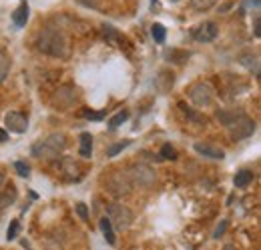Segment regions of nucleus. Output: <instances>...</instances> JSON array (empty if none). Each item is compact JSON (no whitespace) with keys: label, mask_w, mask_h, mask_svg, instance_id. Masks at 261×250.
<instances>
[{"label":"nucleus","mask_w":261,"mask_h":250,"mask_svg":"<svg viewBox=\"0 0 261 250\" xmlns=\"http://www.w3.org/2000/svg\"><path fill=\"white\" fill-rule=\"evenodd\" d=\"M217 120L227 128L229 136L233 140H243L249 138L255 132V120L243 114L241 110H219Z\"/></svg>","instance_id":"1"},{"label":"nucleus","mask_w":261,"mask_h":250,"mask_svg":"<svg viewBox=\"0 0 261 250\" xmlns=\"http://www.w3.org/2000/svg\"><path fill=\"white\" fill-rule=\"evenodd\" d=\"M36 48H38V52H42L50 58H66L68 40H66L65 32L53 28V26H46L36 36Z\"/></svg>","instance_id":"2"},{"label":"nucleus","mask_w":261,"mask_h":250,"mask_svg":"<svg viewBox=\"0 0 261 250\" xmlns=\"http://www.w3.org/2000/svg\"><path fill=\"white\" fill-rule=\"evenodd\" d=\"M66 148L65 134H50L44 140L36 142L33 146V157L42 158V160H53L57 158Z\"/></svg>","instance_id":"3"},{"label":"nucleus","mask_w":261,"mask_h":250,"mask_svg":"<svg viewBox=\"0 0 261 250\" xmlns=\"http://www.w3.org/2000/svg\"><path fill=\"white\" fill-rule=\"evenodd\" d=\"M129 178L133 182V186H141V188H149L157 182V172L149 166V164H143V162H137L129 168Z\"/></svg>","instance_id":"4"},{"label":"nucleus","mask_w":261,"mask_h":250,"mask_svg":"<svg viewBox=\"0 0 261 250\" xmlns=\"http://www.w3.org/2000/svg\"><path fill=\"white\" fill-rule=\"evenodd\" d=\"M107 218L111 220V224H113V228H117V230H127L130 224H133V212H130V208L127 206H123V204H119V202H111V204H107Z\"/></svg>","instance_id":"5"},{"label":"nucleus","mask_w":261,"mask_h":250,"mask_svg":"<svg viewBox=\"0 0 261 250\" xmlns=\"http://www.w3.org/2000/svg\"><path fill=\"white\" fill-rule=\"evenodd\" d=\"M187 96H189V100L195 106H199V108H209L213 104V100H215V92H213L211 84H207V82H195L189 88Z\"/></svg>","instance_id":"6"},{"label":"nucleus","mask_w":261,"mask_h":250,"mask_svg":"<svg viewBox=\"0 0 261 250\" xmlns=\"http://www.w3.org/2000/svg\"><path fill=\"white\" fill-rule=\"evenodd\" d=\"M107 188L113 196H127L133 190V182H130L129 174L127 172H117V174H111L109 180H107Z\"/></svg>","instance_id":"7"},{"label":"nucleus","mask_w":261,"mask_h":250,"mask_svg":"<svg viewBox=\"0 0 261 250\" xmlns=\"http://www.w3.org/2000/svg\"><path fill=\"white\" fill-rule=\"evenodd\" d=\"M76 100H79V90H76L74 86L66 84V86H61V88L55 92L53 104H55L57 108H70Z\"/></svg>","instance_id":"8"},{"label":"nucleus","mask_w":261,"mask_h":250,"mask_svg":"<svg viewBox=\"0 0 261 250\" xmlns=\"http://www.w3.org/2000/svg\"><path fill=\"white\" fill-rule=\"evenodd\" d=\"M217 34H219V28H217V24L215 22H201L199 26H195L193 30H191V36H193V40L197 42H213L215 38H217Z\"/></svg>","instance_id":"9"},{"label":"nucleus","mask_w":261,"mask_h":250,"mask_svg":"<svg viewBox=\"0 0 261 250\" xmlns=\"http://www.w3.org/2000/svg\"><path fill=\"white\" fill-rule=\"evenodd\" d=\"M4 126H6L10 132L22 134V132H27V128H29V118H27L22 112H18V110H10V112L4 116Z\"/></svg>","instance_id":"10"},{"label":"nucleus","mask_w":261,"mask_h":250,"mask_svg":"<svg viewBox=\"0 0 261 250\" xmlns=\"http://www.w3.org/2000/svg\"><path fill=\"white\" fill-rule=\"evenodd\" d=\"M193 148L201 157H207L211 158V160H223L225 158V152L221 148H217L213 144H207V142H197V144H193Z\"/></svg>","instance_id":"11"},{"label":"nucleus","mask_w":261,"mask_h":250,"mask_svg":"<svg viewBox=\"0 0 261 250\" xmlns=\"http://www.w3.org/2000/svg\"><path fill=\"white\" fill-rule=\"evenodd\" d=\"M29 4L27 2H22L14 12H12V20H14V24L18 26V28H22V26H27V22H29Z\"/></svg>","instance_id":"12"},{"label":"nucleus","mask_w":261,"mask_h":250,"mask_svg":"<svg viewBox=\"0 0 261 250\" xmlns=\"http://www.w3.org/2000/svg\"><path fill=\"white\" fill-rule=\"evenodd\" d=\"M91 154H93V136L89 132H83L81 134V157L91 158Z\"/></svg>","instance_id":"13"},{"label":"nucleus","mask_w":261,"mask_h":250,"mask_svg":"<svg viewBox=\"0 0 261 250\" xmlns=\"http://www.w3.org/2000/svg\"><path fill=\"white\" fill-rule=\"evenodd\" d=\"M100 230H102V236L107 238V242L111 246L117 244V238H115V230H113V224L109 218H100Z\"/></svg>","instance_id":"14"},{"label":"nucleus","mask_w":261,"mask_h":250,"mask_svg":"<svg viewBox=\"0 0 261 250\" xmlns=\"http://www.w3.org/2000/svg\"><path fill=\"white\" fill-rule=\"evenodd\" d=\"M251 180H253V172L251 170H239L235 174V178H233V184L237 188H245L247 184H251Z\"/></svg>","instance_id":"15"},{"label":"nucleus","mask_w":261,"mask_h":250,"mask_svg":"<svg viewBox=\"0 0 261 250\" xmlns=\"http://www.w3.org/2000/svg\"><path fill=\"white\" fill-rule=\"evenodd\" d=\"M16 200V190L10 186L6 192H0V210H4V208H8L12 202Z\"/></svg>","instance_id":"16"},{"label":"nucleus","mask_w":261,"mask_h":250,"mask_svg":"<svg viewBox=\"0 0 261 250\" xmlns=\"http://www.w3.org/2000/svg\"><path fill=\"white\" fill-rule=\"evenodd\" d=\"M127 120H129V112H127V110H123V112H117V114H115V116L109 120V128H111V130H117L119 126L125 124Z\"/></svg>","instance_id":"17"},{"label":"nucleus","mask_w":261,"mask_h":250,"mask_svg":"<svg viewBox=\"0 0 261 250\" xmlns=\"http://www.w3.org/2000/svg\"><path fill=\"white\" fill-rule=\"evenodd\" d=\"M129 144H133V140H129V138H127V140H121V142H117V144L109 146V148H107V157H111V158L117 157V154H119V152H123V150H125Z\"/></svg>","instance_id":"18"},{"label":"nucleus","mask_w":261,"mask_h":250,"mask_svg":"<svg viewBox=\"0 0 261 250\" xmlns=\"http://www.w3.org/2000/svg\"><path fill=\"white\" fill-rule=\"evenodd\" d=\"M151 34H153V40H155L157 44H163V42H165V36H167V30H165L163 24L155 22V24L151 26Z\"/></svg>","instance_id":"19"},{"label":"nucleus","mask_w":261,"mask_h":250,"mask_svg":"<svg viewBox=\"0 0 261 250\" xmlns=\"http://www.w3.org/2000/svg\"><path fill=\"white\" fill-rule=\"evenodd\" d=\"M8 70H10V58L0 50V82H4V80H6Z\"/></svg>","instance_id":"20"},{"label":"nucleus","mask_w":261,"mask_h":250,"mask_svg":"<svg viewBox=\"0 0 261 250\" xmlns=\"http://www.w3.org/2000/svg\"><path fill=\"white\" fill-rule=\"evenodd\" d=\"M241 63L245 64L255 76H259V58H257V56H243Z\"/></svg>","instance_id":"21"},{"label":"nucleus","mask_w":261,"mask_h":250,"mask_svg":"<svg viewBox=\"0 0 261 250\" xmlns=\"http://www.w3.org/2000/svg\"><path fill=\"white\" fill-rule=\"evenodd\" d=\"M215 2H217V0H191V6H193L195 10H199V12H203V10L213 8Z\"/></svg>","instance_id":"22"},{"label":"nucleus","mask_w":261,"mask_h":250,"mask_svg":"<svg viewBox=\"0 0 261 250\" xmlns=\"http://www.w3.org/2000/svg\"><path fill=\"white\" fill-rule=\"evenodd\" d=\"M161 158H167V160H175V158H177V150L173 148V144H163V148H161Z\"/></svg>","instance_id":"23"},{"label":"nucleus","mask_w":261,"mask_h":250,"mask_svg":"<svg viewBox=\"0 0 261 250\" xmlns=\"http://www.w3.org/2000/svg\"><path fill=\"white\" fill-rule=\"evenodd\" d=\"M18 228H20L18 220H12V222H10V228H8V232H6V238H8V240H14L16 234H18Z\"/></svg>","instance_id":"24"},{"label":"nucleus","mask_w":261,"mask_h":250,"mask_svg":"<svg viewBox=\"0 0 261 250\" xmlns=\"http://www.w3.org/2000/svg\"><path fill=\"white\" fill-rule=\"evenodd\" d=\"M14 168H16V172H18L22 178H27V176L31 174V168H29L24 162H14Z\"/></svg>","instance_id":"25"},{"label":"nucleus","mask_w":261,"mask_h":250,"mask_svg":"<svg viewBox=\"0 0 261 250\" xmlns=\"http://www.w3.org/2000/svg\"><path fill=\"white\" fill-rule=\"evenodd\" d=\"M105 114H107L105 110H100V112H91V110H85V114H83V116H85L87 120H102V118H105Z\"/></svg>","instance_id":"26"},{"label":"nucleus","mask_w":261,"mask_h":250,"mask_svg":"<svg viewBox=\"0 0 261 250\" xmlns=\"http://www.w3.org/2000/svg\"><path fill=\"white\" fill-rule=\"evenodd\" d=\"M76 212H79V216H81V218H83V220H87V218H89V212H87V206H85L83 202H81V204H76Z\"/></svg>","instance_id":"27"},{"label":"nucleus","mask_w":261,"mask_h":250,"mask_svg":"<svg viewBox=\"0 0 261 250\" xmlns=\"http://www.w3.org/2000/svg\"><path fill=\"white\" fill-rule=\"evenodd\" d=\"M225 228H227V220H221V226L215 230V234H213V236H215V238H219V236L225 232Z\"/></svg>","instance_id":"28"},{"label":"nucleus","mask_w":261,"mask_h":250,"mask_svg":"<svg viewBox=\"0 0 261 250\" xmlns=\"http://www.w3.org/2000/svg\"><path fill=\"white\" fill-rule=\"evenodd\" d=\"M253 30H255V36L259 38V36H261V24H259V18H255V24H253Z\"/></svg>","instance_id":"29"},{"label":"nucleus","mask_w":261,"mask_h":250,"mask_svg":"<svg viewBox=\"0 0 261 250\" xmlns=\"http://www.w3.org/2000/svg\"><path fill=\"white\" fill-rule=\"evenodd\" d=\"M8 138V134H6V130H0V142H4Z\"/></svg>","instance_id":"30"},{"label":"nucleus","mask_w":261,"mask_h":250,"mask_svg":"<svg viewBox=\"0 0 261 250\" xmlns=\"http://www.w3.org/2000/svg\"><path fill=\"white\" fill-rule=\"evenodd\" d=\"M223 250H237V248H235L233 244H225V246H223Z\"/></svg>","instance_id":"31"},{"label":"nucleus","mask_w":261,"mask_h":250,"mask_svg":"<svg viewBox=\"0 0 261 250\" xmlns=\"http://www.w3.org/2000/svg\"><path fill=\"white\" fill-rule=\"evenodd\" d=\"M22 246H24V248H27V250H33V248H31V244H29V242H27V240H24V242H22Z\"/></svg>","instance_id":"32"},{"label":"nucleus","mask_w":261,"mask_h":250,"mask_svg":"<svg viewBox=\"0 0 261 250\" xmlns=\"http://www.w3.org/2000/svg\"><path fill=\"white\" fill-rule=\"evenodd\" d=\"M2 180H4V178H2V174H0V186H2Z\"/></svg>","instance_id":"33"}]
</instances>
